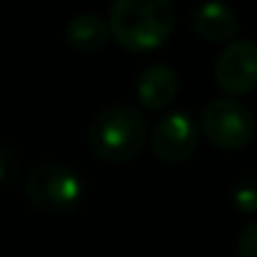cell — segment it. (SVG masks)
<instances>
[{
  "mask_svg": "<svg viewBox=\"0 0 257 257\" xmlns=\"http://www.w3.org/2000/svg\"><path fill=\"white\" fill-rule=\"evenodd\" d=\"M107 28L122 50L150 53L172 35L175 8L170 0H112Z\"/></svg>",
  "mask_w": 257,
  "mask_h": 257,
  "instance_id": "obj_1",
  "label": "cell"
},
{
  "mask_svg": "<svg viewBox=\"0 0 257 257\" xmlns=\"http://www.w3.org/2000/svg\"><path fill=\"white\" fill-rule=\"evenodd\" d=\"M90 150L105 163H127L140 155L148 143V122L133 105H112L100 110L87 130Z\"/></svg>",
  "mask_w": 257,
  "mask_h": 257,
  "instance_id": "obj_2",
  "label": "cell"
},
{
  "mask_svg": "<svg viewBox=\"0 0 257 257\" xmlns=\"http://www.w3.org/2000/svg\"><path fill=\"white\" fill-rule=\"evenodd\" d=\"M28 202L45 215H68L80 207L85 197L83 177L63 163H43L25 177Z\"/></svg>",
  "mask_w": 257,
  "mask_h": 257,
  "instance_id": "obj_3",
  "label": "cell"
},
{
  "mask_svg": "<svg viewBox=\"0 0 257 257\" xmlns=\"http://www.w3.org/2000/svg\"><path fill=\"white\" fill-rule=\"evenodd\" d=\"M202 135L220 150H242L255 138V115L232 97L210 100L200 117Z\"/></svg>",
  "mask_w": 257,
  "mask_h": 257,
  "instance_id": "obj_4",
  "label": "cell"
},
{
  "mask_svg": "<svg viewBox=\"0 0 257 257\" xmlns=\"http://www.w3.org/2000/svg\"><path fill=\"white\" fill-rule=\"evenodd\" d=\"M197 138H200V133H197L195 120L182 110H172L153 125L150 148L160 163L182 165L197 150Z\"/></svg>",
  "mask_w": 257,
  "mask_h": 257,
  "instance_id": "obj_5",
  "label": "cell"
},
{
  "mask_svg": "<svg viewBox=\"0 0 257 257\" xmlns=\"http://www.w3.org/2000/svg\"><path fill=\"white\" fill-rule=\"evenodd\" d=\"M215 83L230 97H242L257 87V40H232L217 55Z\"/></svg>",
  "mask_w": 257,
  "mask_h": 257,
  "instance_id": "obj_6",
  "label": "cell"
},
{
  "mask_svg": "<svg viewBox=\"0 0 257 257\" xmlns=\"http://www.w3.org/2000/svg\"><path fill=\"white\" fill-rule=\"evenodd\" d=\"M138 102L145 110H165L180 92V75L165 63L148 65L135 83Z\"/></svg>",
  "mask_w": 257,
  "mask_h": 257,
  "instance_id": "obj_7",
  "label": "cell"
},
{
  "mask_svg": "<svg viewBox=\"0 0 257 257\" xmlns=\"http://www.w3.org/2000/svg\"><path fill=\"white\" fill-rule=\"evenodd\" d=\"M192 28L205 43H227L237 35V13L222 0H202L192 10Z\"/></svg>",
  "mask_w": 257,
  "mask_h": 257,
  "instance_id": "obj_8",
  "label": "cell"
},
{
  "mask_svg": "<svg viewBox=\"0 0 257 257\" xmlns=\"http://www.w3.org/2000/svg\"><path fill=\"white\" fill-rule=\"evenodd\" d=\"M65 43L75 53H83V55L102 50L110 43L107 20L100 18L97 13H80V15L70 18L65 25Z\"/></svg>",
  "mask_w": 257,
  "mask_h": 257,
  "instance_id": "obj_9",
  "label": "cell"
},
{
  "mask_svg": "<svg viewBox=\"0 0 257 257\" xmlns=\"http://www.w3.org/2000/svg\"><path fill=\"white\" fill-rule=\"evenodd\" d=\"M232 205L242 215H257V175H245L235 182Z\"/></svg>",
  "mask_w": 257,
  "mask_h": 257,
  "instance_id": "obj_10",
  "label": "cell"
},
{
  "mask_svg": "<svg viewBox=\"0 0 257 257\" xmlns=\"http://www.w3.org/2000/svg\"><path fill=\"white\" fill-rule=\"evenodd\" d=\"M20 180V158L8 145H0V187H10Z\"/></svg>",
  "mask_w": 257,
  "mask_h": 257,
  "instance_id": "obj_11",
  "label": "cell"
},
{
  "mask_svg": "<svg viewBox=\"0 0 257 257\" xmlns=\"http://www.w3.org/2000/svg\"><path fill=\"white\" fill-rule=\"evenodd\" d=\"M235 252L237 257H257V220L242 227V232L237 235Z\"/></svg>",
  "mask_w": 257,
  "mask_h": 257,
  "instance_id": "obj_12",
  "label": "cell"
}]
</instances>
